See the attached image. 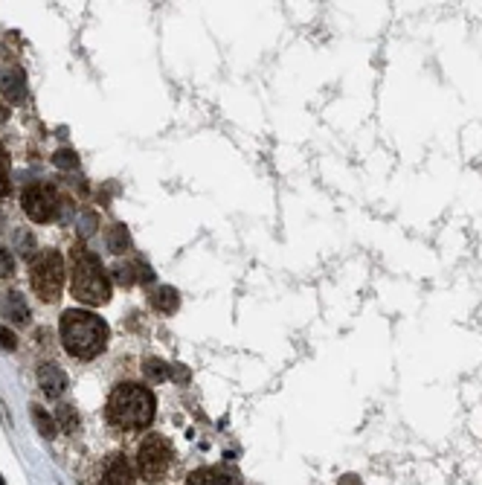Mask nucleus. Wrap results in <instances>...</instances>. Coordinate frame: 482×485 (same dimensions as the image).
Listing matches in <instances>:
<instances>
[{"instance_id":"f03ea898","label":"nucleus","mask_w":482,"mask_h":485,"mask_svg":"<svg viewBox=\"0 0 482 485\" xmlns=\"http://www.w3.org/2000/svg\"><path fill=\"white\" fill-rule=\"evenodd\" d=\"M154 392L140 384H119L108 398V421L122 430H143L154 418Z\"/></svg>"},{"instance_id":"412c9836","label":"nucleus","mask_w":482,"mask_h":485,"mask_svg":"<svg viewBox=\"0 0 482 485\" xmlns=\"http://www.w3.org/2000/svg\"><path fill=\"white\" fill-rule=\"evenodd\" d=\"M18 250H21L26 259H32V253H35V238H32L29 233H21V235H18Z\"/></svg>"},{"instance_id":"5701e85b","label":"nucleus","mask_w":482,"mask_h":485,"mask_svg":"<svg viewBox=\"0 0 482 485\" xmlns=\"http://www.w3.org/2000/svg\"><path fill=\"white\" fill-rule=\"evenodd\" d=\"M96 230V216H93V212H87V216H84V227H82V235H90Z\"/></svg>"},{"instance_id":"1a4fd4ad","label":"nucleus","mask_w":482,"mask_h":485,"mask_svg":"<svg viewBox=\"0 0 482 485\" xmlns=\"http://www.w3.org/2000/svg\"><path fill=\"white\" fill-rule=\"evenodd\" d=\"M102 476H105L102 482H108V485H128V482H134V468L122 453H114V457L105 462Z\"/></svg>"},{"instance_id":"4468645a","label":"nucleus","mask_w":482,"mask_h":485,"mask_svg":"<svg viewBox=\"0 0 482 485\" xmlns=\"http://www.w3.org/2000/svg\"><path fill=\"white\" fill-rule=\"evenodd\" d=\"M108 247H111L114 253H125L128 247H131V235H128L125 224H114V227L108 230Z\"/></svg>"},{"instance_id":"39448f33","label":"nucleus","mask_w":482,"mask_h":485,"mask_svg":"<svg viewBox=\"0 0 482 485\" xmlns=\"http://www.w3.org/2000/svg\"><path fill=\"white\" fill-rule=\"evenodd\" d=\"M172 457H175V450H172L169 439L151 433L148 439H143V445L137 450V471H140V476L148 479V482L163 479V474L172 465Z\"/></svg>"},{"instance_id":"4be33fe9","label":"nucleus","mask_w":482,"mask_h":485,"mask_svg":"<svg viewBox=\"0 0 482 485\" xmlns=\"http://www.w3.org/2000/svg\"><path fill=\"white\" fill-rule=\"evenodd\" d=\"M0 349H6V352H15L18 349V338L12 335L6 325H0Z\"/></svg>"},{"instance_id":"a878e982","label":"nucleus","mask_w":482,"mask_h":485,"mask_svg":"<svg viewBox=\"0 0 482 485\" xmlns=\"http://www.w3.org/2000/svg\"><path fill=\"white\" fill-rule=\"evenodd\" d=\"M0 482H4V476H0Z\"/></svg>"},{"instance_id":"9b49d317","label":"nucleus","mask_w":482,"mask_h":485,"mask_svg":"<svg viewBox=\"0 0 482 485\" xmlns=\"http://www.w3.org/2000/svg\"><path fill=\"white\" fill-rule=\"evenodd\" d=\"M186 482H192V485H227V482H239V479L227 471H218V468H198V471L189 474Z\"/></svg>"},{"instance_id":"7ed1b4c3","label":"nucleus","mask_w":482,"mask_h":485,"mask_svg":"<svg viewBox=\"0 0 482 485\" xmlns=\"http://www.w3.org/2000/svg\"><path fill=\"white\" fill-rule=\"evenodd\" d=\"M73 282H70V291L79 302L84 306H105L111 299V279H108V270L102 267L99 256L90 253L87 247L76 245L73 253Z\"/></svg>"},{"instance_id":"6e6552de","label":"nucleus","mask_w":482,"mask_h":485,"mask_svg":"<svg viewBox=\"0 0 482 485\" xmlns=\"http://www.w3.org/2000/svg\"><path fill=\"white\" fill-rule=\"evenodd\" d=\"M38 386L44 389L47 398H58L64 389H67V375L64 369H58L55 363H41L38 367Z\"/></svg>"},{"instance_id":"423d86ee","label":"nucleus","mask_w":482,"mask_h":485,"mask_svg":"<svg viewBox=\"0 0 482 485\" xmlns=\"http://www.w3.org/2000/svg\"><path fill=\"white\" fill-rule=\"evenodd\" d=\"M21 204H23V212H26V218H29V221H35V224H47V221H53V218H55L61 198H58V192H55L50 184H32V186H26V189H23Z\"/></svg>"},{"instance_id":"a211bd4d","label":"nucleus","mask_w":482,"mask_h":485,"mask_svg":"<svg viewBox=\"0 0 482 485\" xmlns=\"http://www.w3.org/2000/svg\"><path fill=\"white\" fill-rule=\"evenodd\" d=\"M6 192H9V155H6L4 143H0V195H6Z\"/></svg>"},{"instance_id":"6ab92c4d","label":"nucleus","mask_w":482,"mask_h":485,"mask_svg":"<svg viewBox=\"0 0 482 485\" xmlns=\"http://www.w3.org/2000/svg\"><path fill=\"white\" fill-rule=\"evenodd\" d=\"M58 418H61V428H64V430H76V428H79V418H76V410H73L70 404H64V407H58Z\"/></svg>"},{"instance_id":"0eeeda50","label":"nucleus","mask_w":482,"mask_h":485,"mask_svg":"<svg viewBox=\"0 0 482 485\" xmlns=\"http://www.w3.org/2000/svg\"><path fill=\"white\" fill-rule=\"evenodd\" d=\"M0 94H4L6 102L26 99V73L18 65H6L0 70Z\"/></svg>"},{"instance_id":"9d476101","label":"nucleus","mask_w":482,"mask_h":485,"mask_svg":"<svg viewBox=\"0 0 482 485\" xmlns=\"http://www.w3.org/2000/svg\"><path fill=\"white\" fill-rule=\"evenodd\" d=\"M4 317H9L15 325H23L26 320H29V308H26V299L18 294V291H12V294H6L4 296Z\"/></svg>"},{"instance_id":"b1692460","label":"nucleus","mask_w":482,"mask_h":485,"mask_svg":"<svg viewBox=\"0 0 482 485\" xmlns=\"http://www.w3.org/2000/svg\"><path fill=\"white\" fill-rule=\"evenodd\" d=\"M169 375H175L177 381H186V378H189V372H186L183 367H172V369H169Z\"/></svg>"},{"instance_id":"f257e3e1","label":"nucleus","mask_w":482,"mask_h":485,"mask_svg":"<svg viewBox=\"0 0 482 485\" xmlns=\"http://www.w3.org/2000/svg\"><path fill=\"white\" fill-rule=\"evenodd\" d=\"M61 346L67 349L70 357L79 360H93L96 355H102L108 346V323L102 317H96L93 311H64L61 317Z\"/></svg>"},{"instance_id":"2eb2a0df","label":"nucleus","mask_w":482,"mask_h":485,"mask_svg":"<svg viewBox=\"0 0 482 485\" xmlns=\"http://www.w3.org/2000/svg\"><path fill=\"white\" fill-rule=\"evenodd\" d=\"M143 375H146L151 384H160V381H166V378H169V367H166L163 360L148 357V360L143 363Z\"/></svg>"},{"instance_id":"393cba45","label":"nucleus","mask_w":482,"mask_h":485,"mask_svg":"<svg viewBox=\"0 0 482 485\" xmlns=\"http://www.w3.org/2000/svg\"><path fill=\"white\" fill-rule=\"evenodd\" d=\"M351 482H361V476H358V474H346V476H340V485H351Z\"/></svg>"},{"instance_id":"f3484780","label":"nucleus","mask_w":482,"mask_h":485,"mask_svg":"<svg viewBox=\"0 0 482 485\" xmlns=\"http://www.w3.org/2000/svg\"><path fill=\"white\" fill-rule=\"evenodd\" d=\"M53 163L58 169H76L79 166V155H76V151H70V148H61V151H55V155H53Z\"/></svg>"},{"instance_id":"aec40b11","label":"nucleus","mask_w":482,"mask_h":485,"mask_svg":"<svg viewBox=\"0 0 482 485\" xmlns=\"http://www.w3.org/2000/svg\"><path fill=\"white\" fill-rule=\"evenodd\" d=\"M12 274H15V262H12V256H9L6 247H0V279H6Z\"/></svg>"},{"instance_id":"f8f14e48","label":"nucleus","mask_w":482,"mask_h":485,"mask_svg":"<svg viewBox=\"0 0 482 485\" xmlns=\"http://www.w3.org/2000/svg\"><path fill=\"white\" fill-rule=\"evenodd\" d=\"M151 306L160 311V314H175L180 308V296L175 288H157L151 294Z\"/></svg>"},{"instance_id":"dca6fc26","label":"nucleus","mask_w":482,"mask_h":485,"mask_svg":"<svg viewBox=\"0 0 482 485\" xmlns=\"http://www.w3.org/2000/svg\"><path fill=\"white\" fill-rule=\"evenodd\" d=\"M114 279H116L119 285H134V282H137V264H131V262H119V264L114 267Z\"/></svg>"},{"instance_id":"ddd939ff","label":"nucleus","mask_w":482,"mask_h":485,"mask_svg":"<svg viewBox=\"0 0 482 485\" xmlns=\"http://www.w3.org/2000/svg\"><path fill=\"white\" fill-rule=\"evenodd\" d=\"M29 416H32V421H35V428H38V433H41L44 439H53V436H55L58 424H55V418H53V416H50L44 407L32 404V407H29Z\"/></svg>"},{"instance_id":"20e7f679","label":"nucleus","mask_w":482,"mask_h":485,"mask_svg":"<svg viewBox=\"0 0 482 485\" xmlns=\"http://www.w3.org/2000/svg\"><path fill=\"white\" fill-rule=\"evenodd\" d=\"M64 259L55 250H41L35 259H29V282L41 302H55L64 288Z\"/></svg>"}]
</instances>
